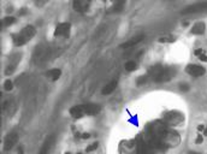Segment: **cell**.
<instances>
[{"label": "cell", "mask_w": 207, "mask_h": 154, "mask_svg": "<svg viewBox=\"0 0 207 154\" xmlns=\"http://www.w3.org/2000/svg\"><path fill=\"white\" fill-rule=\"evenodd\" d=\"M35 34H36V29L34 28L33 25H28L24 29H22L18 34L13 35V43L16 46H23L26 45L27 42H29L30 41V39L33 36H35Z\"/></svg>", "instance_id": "cell-1"}, {"label": "cell", "mask_w": 207, "mask_h": 154, "mask_svg": "<svg viewBox=\"0 0 207 154\" xmlns=\"http://www.w3.org/2000/svg\"><path fill=\"white\" fill-rule=\"evenodd\" d=\"M176 74V70L173 68H163L161 71L158 74V76L154 78L155 82H166V81H170Z\"/></svg>", "instance_id": "cell-2"}, {"label": "cell", "mask_w": 207, "mask_h": 154, "mask_svg": "<svg viewBox=\"0 0 207 154\" xmlns=\"http://www.w3.org/2000/svg\"><path fill=\"white\" fill-rule=\"evenodd\" d=\"M185 72L189 74L190 76L193 77H200L202 75H205L206 70H205L204 66L198 65V64H189V65L185 68Z\"/></svg>", "instance_id": "cell-3"}, {"label": "cell", "mask_w": 207, "mask_h": 154, "mask_svg": "<svg viewBox=\"0 0 207 154\" xmlns=\"http://www.w3.org/2000/svg\"><path fill=\"white\" fill-rule=\"evenodd\" d=\"M207 10V1H202V3H196V4H193V5L188 6L185 7L182 13L185 14V13H194V12H200V11H205Z\"/></svg>", "instance_id": "cell-4"}, {"label": "cell", "mask_w": 207, "mask_h": 154, "mask_svg": "<svg viewBox=\"0 0 207 154\" xmlns=\"http://www.w3.org/2000/svg\"><path fill=\"white\" fill-rule=\"evenodd\" d=\"M17 142H18L17 132H14V131L10 132V134L6 136L5 141H4V149H5V151H10Z\"/></svg>", "instance_id": "cell-5"}, {"label": "cell", "mask_w": 207, "mask_h": 154, "mask_svg": "<svg viewBox=\"0 0 207 154\" xmlns=\"http://www.w3.org/2000/svg\"><path fill=\"white\" fill-rule=\"evenodd\" d=\"M70 28H71V25L69 24V23H60L59 25L55 28V30H54V35H55V36L69 37Z\"/></svg>", "instance_id": "cell-6"}, {"label": "cell", "mask_w": 207, "mask_h": 154, "mask_svg": "<svg viewBox=\"0 0 207 154\" xmlns=\"http://www.w3.org/2000/svg\"><path fill=\"white\" fill-rule=\"evenodd\" d=\"M82 106V110L84 112V116H94V114H98L101 110L99 105L97 104H87V105H81Z\"/></svg>", "instance_id": "cell-7"}, {"label": "cell", "mask_w": 207, "mask_h": 154, "mask_svg": "<svg viewBox=\"0 0 207 154\" xmlns=\"http://www.w3.org/2000/svg\"><path fill=\"white\" fill-rule=\"evenodd\" d=\"M143 39H145V35H137V36L133 37L131 40H129V41H127V42L122 43V45L119 46V47H120V48H130V47H134L135 45H137L139 42H141Z\"/></svg>", "instance_id": "cell-8"}, {"label": "cell", "mask_w": 207, "mask_h": 154, "mask_svg": "<svg viewBox=\"0 0 207 154\" xmlns=\"http://www.w3.org/2000/svg\"><path fill=\"white\" fill-rule=\"evenodd\" d=\"M54 141H55V135L53 134L45 141L42 148H41V151H40V154H48V151L51 149V147H52V145L54 143Z\"/></svg>", "instance_id": "cell-9"}, {"label": "cell", "mask_w": 207, "mask_h": 154, "mask_svg": "<svg viewBox=\"0 0 207 154\" xmlns=\"http://www.w3.org/2000/svg\"><path fill=\"white\" fill-rule=\"evenodd\" d=\"M72 7H74V10H76L77 12H85L89 7V3H87V1H81V0H76V1H74V4H72Z\"/></svg>", "instance_id": "cell-10"}, {"label": "cell", "mask_w": 207, "mask_h": 154, "mask_svg": "<svg viewBox=\"0 0 207 154\" xmlns=\"http://www.w3.org/2000/svg\"><path fill=\"white\" fill-rule=\"evenodd\" d=\"M70 114L74 118H76V119L84 117V112H83V110H82V106H81V105H77V106L71 107V109H70Z\"/></svg>", "instance_id": "cell-11"}, {"label": "cell", "mask_w": 207, "mask_h": 154, "mask_svg": "<svg viewBox=\"0 0 207 154\" xmlns=\"http://www.w3.org/2000/svg\"><path fill=\"white\" fill-rule=\"evenodd\" d=\"M205 30H206L205 23L199 22V23H196V24H194L190 32H191V34H194V35H202L205 33Z\"/></svg>", "instance_id": "cell-12"}, {"label": "cell", "mask_w": 207, "mask_h": 154, "mask_svg": "<svg viewBox=\"0 0 207 154\" xmlns=\"http://www.w3.org/2000/svg\"><path fill=\"white\" fill-rule=\"evenodd\" d=\"M117 81L114 80V81H112V82H110L107 84V86L106 87H104V88H102V90H101V94L102 95H108V94H111V93H112V91L114 90V89H116V87H117Z\"/></svg>", "instance_id": "cell-13"}, {"label": "cell", "mask_w": 207, "mask_h": 154, "mask_svg": "<svg viewBox=\"0 0 207 154\" xmlns=\"http://www.w3.org/2000/svg\"><path fill=\"white\" fill-rule=\"evenodd\" d=\"M46 76L51 78L52 81H57L60 76H62V71H60L59 69H52V70H48V71L46 72Z\"/></svg>", "instance_id": "cell-14"}, {"label": "cell", "mask_w": 207, "mask_h": 154, "mask_svg": "<svg viewBox=\"0 0 207 154\" xmlns=\"http://www.w3.org/2000/svg\"><path fill=\"white\" fill-rule=\"evenodd\" d=\"M124 68H125V70H127V71H135V70L137 69V64L135 63L134 60H129V61H127V63H125Z\"/></svg>", "instance_id": "cell-15"}, {"label": "cell", "mask_w": 207, "mask_h": 154, "mask_svg": "<svg viewBox=\"0 0 207 154\" xmlns=\"http://www.w3.org/2000/svg\"><path fill=\"white\" fill-rule=\"evenodd\" d=\"M14 22H16V18L14 17H5L3 20V24L5 27H9V25H11V24H13Z\"/></svg>", "instance_id": "cell-16"}, {"label": "cell", "mask_w": 207, "mask_h": 154, "mask_svg": "<svg viewBox=\"0 0 207 154\" xmlns=\"http://www.w3.org/2000/svg\"><path fill=\"white\" fill-rule=\"evenodd\" d=\"M123 5H124V3H116L113 5V7H112V11L113 12H119V11H122L123 10Z\"/></svg>", "instance_id": "cell-17"}, {"label": "cell", "mask_w": 207, "mask_h": 154, "mask_svg": "<svg viewBox=\"0 0 207 154\" xmlns=\"http://www.w3.org/2000/svg\"><path fill=\"white\" fill-rule=\"evenodd\" d=\"M12 88H13V83H12L10 80H6L5 83H4V89L7 90V91H10V90H12Z\"/></svg>", "instance_id": "cell-18"}, {"label": "cell", "mask_w": 207, "mask_h": 154, "mask_svg": "<svg viewBox=\"0 0 207 154\" xmlns=\"http://www.w3.org/2000/svg\"><path fill=\"white\" fill-rule=\"evenodd\" d=\"M189 88H190V86L188 84V83L183 82V83H179V84H178V89L181 91H188V90H189Z\"/></svg>", "instance_id": "cell-19"}, {"label": "cell", "mask_w": 207, "mask_h": 154, "mask_svg": "<svg viewBox=\"0 0 207 154\" xmlns=\"http://www.w3.org/2000/svg\"><path fill=\"white\" fill-rule=\"evenodd\" d=\"M98 145H99V143L98 142H94V143H92V145H89L88 147H87V148H85V152H93V151H95V149L98 148Z\"/></svg>", "instance_id": "cell-20"}, {"label": "cell", "mask_w": 207, "mask_h": 154, "mask_svg": "<svg viewBox=\"0 0 207 154\" xmlns=\"http://www.w3.org/2000/svg\"><path fill=\"white\" fill-rule=\"evenodd\" d=\"M146 81H147V76H140L136 80V84L137 86H141V84L146 83Z\"/></svg>", "instance_id": "cell-21"}, {"label": "cell", "mask_w": 207, "mask_h": 154, "mask_svg": "<svg viewBox=\"0 0 207 154\" xmlns=\"http://www.w3.org/2000/svg\"><path fill=\"white\" fill-rule=\"evenodd\" d=\"M199 59L201 60V61H205V63H207V55H206V54H204V53L199 55Z\"/></svg>", "instance_id": "cell-22"}, {"label": "cell", "mask_w": 207, "mask_h": 154, "mask_svg": "<svg viewBox=\"0 0 207 154\" xmlns=\"http://www.w3.org/2000/svg\"><path fill=\"white\" fill-rule=\"evenodd\" d=\"M202 141H204V138H202V135H198V137H196L195 142L199 145V143H202Z\"/></svg>", "instance_id": "cell-23"}, {"label": "cell", "mask_w": 207, "mask_h": 154, "mask_svg": "<svg viewBox=\"0 0 207 154\" xmlns=\"http://www.w3.org/2000/svg\"><path fill=\"white\" fill-rule=\"evenodd\" d=\"M81 137H82V138H89V137H90V134H88V132H84V134L81 135Z\"/></svg>", "instance_id": "cell-24"}, {"label": "cell", "mask_w": 207, "mask_h": 154, "mask_svg": "<svg viewBox=\"0 0 207 154\" xmlns=\"http://www.w3.org/2000/svg\"><path fill=\"white\" fill-rule=\"evenodd\" d=\"M194 53H195V55H200V54H202V53H204V51H202V49H196Z\"/></svg>", "instance_id": "cell-25"}, {"label": "cell", "mask_w": 207, "mask_h": 154, "mask_svg": "<svg viewBox=\"0 0 207 154\" xmlns=\"http://www.w3.org/2000/svg\"><path fill=\"white\" fill-rule=\"evenodd\" d=\"M198 130H199V131H202V130H205V126L204 125H199L198 126Z\"/></svg>", "instance_id": "cell-26"}, {"label": "cell", "mask_w": 207, "mask_h": 154, "mask_svg": "<svg viewBox=\"0 0 207 154\" xmlns=\"http://www.w3.org/2000/svg\"><path fill=\"white\" fill-rule=\"evenodd\" d=\"M204 135H205V136H207V128H205V131H204Z\"/></svg>", "instance_id": "cell-27"}, {"label": "cell", "mask_w": 207, "mask_h": 154, "mask_svg": "<svg viewBox=\"0 0 207 154\" xmlns=\"http://www.w3.org/2000/svg\"><path fill=\"white\" fill-rule=\"evenodd\" d=\"M189 154H200V153H196V152H190Z\"/></svg>", "instance_id": "cell-28"}, {"label": "cell", "mask_w": 207, "mask_h": 154, "mask_svg": "<svg viewBox=\"0 0 207 154\" xmlns=\"http://www.w3.org/2000/svg\"><path fill=\"white\" fill-rule=\"evenodd\" d=\"M65 154H70V153H69V152H68V153H65Z\"/></svg>", "instance_id": "cell-29"}, {"label": "cell", "mask_w": 207, "mask_h": 154, "mask_svg": "<svg viewBox=\"0 0 207 154\" xmlns=\"http://www.w3.org/2000/svg\"><path fill=\"white\" fill-rule=\"evenodd\" d=\"M77 154H82V153H77Z\"/></svg>", "instance_id": "cell-30"}]
</instances>
